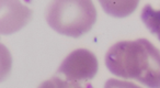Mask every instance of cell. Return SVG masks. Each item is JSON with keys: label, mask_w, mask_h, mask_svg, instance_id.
I'll use <instances>...</instances> for the list:
<instances>
[{"label": "cell", "mask_w": 160, "mask_h": 88, "mask_svg": "<svg viewBox=\"0 0 160 88\" xmlns=\"http://www.w3.org/2000/svg\"><path fill=\"white\" fill-rule=\"evenodd\" d=\"M97 10L92 0H52L46 9L48 25L62 35L79 38L92 29Z\"/></svg>", "instance_id": "2"}, {"label": "cell", "mask_w": 160, "mask_h": 88, "mask_svg": "<svg viewBox=\"0 0 160 88\" xmlns=\"http://www.w3.org/2000/svg\"><path fill=\"white\" fill-rule=\"evenodd\" d=\"M105 13L114 18H126L138 7L140 0H98Z\"/></svg>", "instance_id": "5"}, {"label": "cell", "mask_w": 160, "mask_h": 88, "mask_svg": "<svg viewBox=\"0 0 160 88\" xmlns=\"http://www.w3.org/2000/svg\"><path fill=\"white\" fill-rule=\"evenodd\" d=\"M140 18L147 29L157 35L158 40L160 41V10L155 9L150 5H146L142 8Z\"/></svg>", "instance_id": "6"}, {"label": "cell", "mask_w": 160, "mask_h": 88, "mask_svg": "<svg viewBox=\"0 0 160 88\" xmlns=\"http://www.w3.org/2000/svg\"><path fill=\"white\" fill-rule=\"evenodd\" d=\"M12 68V56L10 51L0 43V83L10 74Z\"/></svg>", "instance_id": "7"}, {"label": "cell", "mask_w": 160, "mask_h": 88, "mask_svg": "<svg viewBox=\"0 0 160 88\" xmlns=\"http://www.w3.org/2000/svg\"><path fill=\"white\" fill-rule=\"evenodd\" d=\"M105 65L118 77L160 87V51L146 39L114 44L105 55Z\"/></svg>", "instance_id": "1"}, {"label": "cell", "mask_w": 160, "mask_h": 88, "mask_svg": "<svg viewBox=\"0 0 160 88\" xmlns=\"http://www.w3.org/2000/svg\"><path fill=\"white\" fill-rule=\"evenodd\" d=\"M32 10L21 0H0V34L10 35L30 22Z\"/></svg>", "instance_id": "4"}, {"label": "cell", "mask_w": 160, "mask_h": 88, "mask_svg": "<svg viewBox=\"0 0 160 88\" xmlns=\"http://www.w3.org/2000/svg\"><path fill=\"white\" fill-rule=\"evenodd\" d=\"M98 67V60L93 53L86 49H78L62 61L57 75L60 79H65V85H80L91 80L97 75Z\"/></svg>", "instance_id": "3"}]
</instances>
